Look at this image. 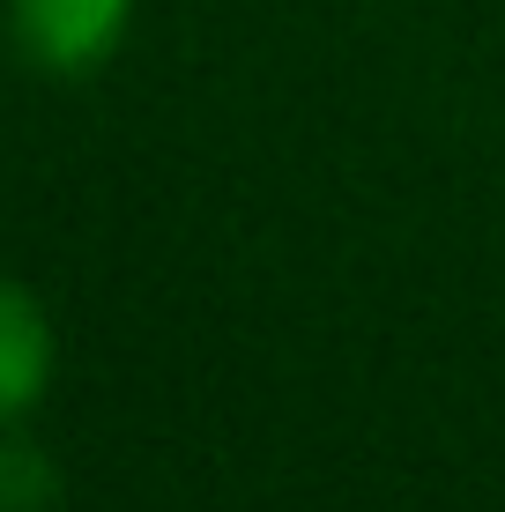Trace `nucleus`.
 Here are the masks:
<instances>
[{
    "instance_id": "3",
    "label": "nucleus",
    "mask_w": 505,
    "mask_h": 512,
    "mask_svg": "<svg viewBox=\"0 0 505 512\" xmlns=\"http://www.w3.org/2000/svg\"><path fill=\"white\" fill-rule=\"evenodd\" d=\"M52 498H60L52 461L23 438H0V512H45Z\"/></svg>"
},
{
    "instance_id": "1",
    "label": "nucleus",
    "mask_w": 505,
    "mask_h": 512,
    "mask_svg": "<svg viewBox=\"0 0 505 512\" xmlns=\"http://www.w3.org/2000/svg\"><path fill=\"white\" fill-rule=\"evenodd\" d=\"M134 0H15L8 30L38 75H90L119 52Z\"/></svg>"
},
{
    "instance_id": "2",
    "label": "nucleus",
    "mask_w": 505,
    "mask_h": 512,
    "mask_svg": "<svg viewBox=\"0 0 505 512\" xmlns=\"http://www.w3.org/2000/svg\"><path fill=\"white\" fill-rule=\"evenodd\" d=\"M45 386H52V320L38 290L0 275V431L38 409Z\"/></svg>"
}]
</instances>
